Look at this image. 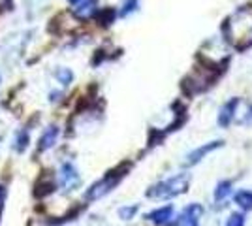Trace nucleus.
Returning a JSON list of instances; mask_svg holds the SVG:
<instances>
[{
	"mask_svg": "<svg viewBox=\"0 0 252 226\" xmlns=\"http://www.w3.org/2000/svg\"><path fill=\"white\" fill-rule=\"evenodd\" d=\"M137 6H139L137 0H126L125 6H123V10H121V15H130L132 11L137 10Z\"/></svg>",
	"mask_w": 252,
	"mask_h": 226,
	"instance_id": "nucleus-16",
	"label": "nucleus"
},
{
	"mask_svg": "<svg viewBox=\"0 0 252 226\" xmlns=\"http://www.w3.org/2000/svg\"><path fill=\"white\" fill-rule=\"evenodd\" d=\"M222 145V141H209V143H205L203 147H198V149H194L192 153H190L189 157H187V161H185V166L187 168H190V166H194V164H198V162L205 157V155H209L211 151H215V149H219Z\"/></svg>",
	"mask_w": 252,
	"mask_h": 226,
	"instance_id": "nucleus-4",
	"label": "nucleus"
},
{
	"mask_svg": "<svg viewBox=\"0 0 252 226\" xmlns=\"http://www.w3.org/2000/svg\"><path fill=\"white\" fill-rule=\"evenodd\" d=\"M2 200H4V187L0 185V204H2Z\"/></svg>",
	"mask_w": 252,
	"mask_h": 226,
	"instance_id": "nucleus-17",
	"label": "nucleus"
},
{
	"mask_svg": "<svg viewBox=\"0 0 252 226\" xmlns=\"http://www.w3.org/2000/svg\"><path fill=\"white\" fill-rule=\"evenodd\" d=\"M57 79H59L63 85H68V83H72L74 74H72V70H68V68H61V70L57 72Z\"/></svg>",
	"mask_w": 252,
	"mask_h": 226,
	"instance_id": "nucleus-13",
	"label": "nucleus"
},
{
	"mask_svg": "<svg viewBox=\"0 0 252 226\" xmlns=\"http://www.w3.org/2000/svg\"><path fill=\"white\" fill-rule=\"evenodd\" d=\"M27 143H29V132H27V130H21V132L15 136V145H13V149L23 151L27 147Z\"/></svg>",
	"mask_w": 252,
	"mask_h": 226,
	"instance_id": "nucleus-12",
	"label": "nucleus"
},
{
	"mask_svg": "<svg viewBox=\"0 0 252 226\" xmlns=\"http://www.w3.org/2000/svg\"><path fill=\"white\" fill-rule=\"evenodd\" d=\"M70 4H77V2H81V0H68Z\"/></svg>",
	"mask_w": 252,
	"mask_h": 226,
	"instance_id": "nucleus-18",
	"label": "nucleus"
},
{
	"mask_svg": "<svg viewBox=\"0 0 252 226\" xmlns=\"http://www.w3.org/2000/svg\"><path fill=\"white\" fill-rule=\"evenodd\" d=\"M123 175H125V173H109V175H105L102 181L94 183L87 191V196H85V198H87V200H98V198L105 196L109 191L115 189L117 183L123 179Z\"/></svg>",
	"mask_w": 252,
	"mask_h": 226,
	"instance_id": "nucleus-2",
	"label": "nucleus"
},
{
	"mask_svg": "<svg viewBox=\"0 0 252 226\" xmlns=\"http://www.w3.org/2000/svg\"><path fill=\"white\" fill-rule=\"evenodd\" d=\"M137 213V205H130V207H121L119 209V215L121 219H125V221H130L132 217Z\"/></svg>",
	"mask_w": 252,
	"mask_h": 226,
	"instance_id": "nucleus-15",
	"label": "nucleus"
},
{
	"mask_svg": "<svg viewBox=\"0 0 252 226\" xmlns=\"http://www.w3.org/2000/svg\"><path fill=\"white\" fill-rule=\"evenodd\" d=\"M74 13L77 19H91L98 13V0H81L74 4Z\"/></svg>",
	"mask_w": 252,
	"mask_h": 226,
	"instance_id": "nucleus-6",
	"label": "nucleus"
},
{
	"mask_svg": "<svg viewBox=\"0 0 252 226\" xmlns=\"http://www.w3.org/2000/svg\"><path fill=\"white\" fill-rule=\"evenodd\" d=\"M235 204H239L243 209L251 211L252 209V193L251 191H241L235 194Z\"/></svg>",
	"mask_w": 252,
	"mask_h": 226,
	"instance_id": "nucleus-11",
	"label": "nucleus"
},
{
	"mask_svg": "<svg viewBox=\"0 0 252 226\" xmlns=\"http://www.w3.org/2000/svg\"><path fill=\"white\" fill-rule=\"evenodd\" d=\"M171 217H173V205H164V207H158L155 211H151L147 219L155 225H166V223H169Z\"/></svg>",
	"mask_w": 252,
	"mask_h": 226,
	"instance_id": "nucleus-7",
	"label": "nucleus"
},
{
	"mask_svg": "<svg viewBox=\"0 0 252 226\" xmlns=\"http://www.w3.org/2000/svg\"><path fill=\"white\" fill-rule=\"evenodd\" d=\"M59 132H61V130L57 129V127H49V129H45V132H43V136H42V140H40V149H42V151L51 149L53 145L57 143Z\"/></svg>",
	"mask_w": 252,
	"mask_h": 226,
	"instance_id": "nucleus-8",
	"label": "nucleus"
},
{
	"mask_svg": "<svg viewBox=\"0 0 252 226\" xmlns=\"http://www.w3.org/2000/svg\"><path fill=\"white\" fill-rule=\"evenodd\" d=\"M226 226H245V215L243 213H231L226 221Z\"/></svg>",
	"mask_w": 252,
	"mask_h": 226,
	"instance_id": "nucleus-14",
	"label": "nucleus"
},
{
	"mask_svg": "<svg viewBox=\"0 0 252 226\" xmlns=\"http://www.w3.org/2000/svg\"><path fill=\"white\" fill-rule=\"evenodd\" d=\"M230 194H231V181H220V183L217 185V191H215V200H217V202H222V200H226Z\"/></svg>",
	"mask_w": 252,
	"mask_h": 226,
	"instance_id": "nucleus-10",
	"label": "nucleus"
},
{
	"mask_svg": "<svg viewBox=\"0 0 252 226\" xmlns=\"http://www.w3.org/2000/svg\"><path fill=\"white\" fill-rule=\"evenodd\" d=\"M235 104H237V100H233V102H228L224 108H222L220 115H219V123H220L222 127H228L231 123V117H233V109H235Z\"/></svg>",
	"mask_w": 252,
	"mask_h": 226,
	"instance_id": "nucleus-9",
	"label": "nucleus"
},
{
	"mask_svg": "<svg viewBox=\"0 0 252 226\" xmlns=\"http://www.w3.org/2000/svg\"><path fill=\"white\" fill-rule=\"evenodd\" d=\"M77 183H79L77 170H75L70 162H66L63 168H61V187H63L64 191H72Z\"/></svg>",
	"mask_w": 252,
	"mask_h": 226,
	"instance_id": "nucleus-5",
	"label": "nucleus"
},
{
	"mask_svg": "<svg viewBox=\"0 0 252 226\" xmlns=\"http://www.w3.org/2000/svg\"><path fill=\"white\" fill-rule=\"evenodd\" d=\"M201 215H203V207L200 204H190L169 226H198Z\"/></svg>",
	"mask_w": 252,
	"mask_h": 226,
	"instance_id": "nucleus-3",
	"label": "nucleus"
},
{
	"mask_svg": "<svg viewBox=\"0 0 252 226\" xmlns=\"http://www.w3.org/2000/svg\"><path fill=\"white\" fill-rule=\"evenodd\" d=\"M190 185V175L187 173H181V175H175L171 179H166L162 183L155 185L153 189L147 191L149 198H175L179 194L187 193Z\"/></svg>",
	"mask_w": 252,
	"mask_h": 226,
	"instance_id": "nucleus-1",
	"label": "nucleus"
}]
</instances>
